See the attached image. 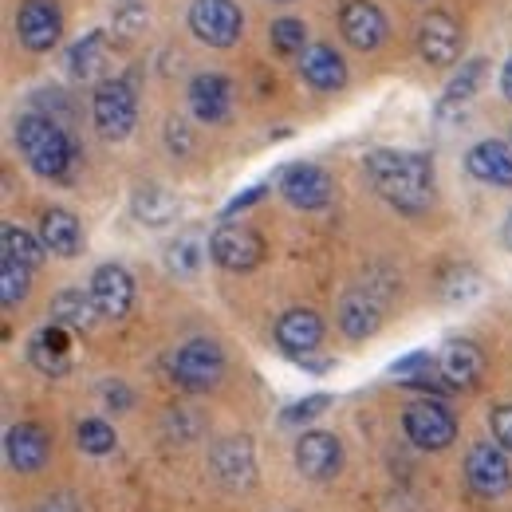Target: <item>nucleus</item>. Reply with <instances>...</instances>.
Returning a JSON list of instances; mask_svg holds the SVG:
<instances>
[{
    "instance_id": "nucleus-2",
    "label": "nucleus",
    "mask_w": 512,
    "mask_h": 512,
    "mask_svg": "<svg viewBox=\"0 0 512 512\" xmlns=\"http://www.w3.org/2000/svg\"><path fill=\"white\" fill-rule=\"evenodd\" d=\"M16 146L40 178H64L75 162V146L67 130L48 115H24L16 123Z\"/></svg>"
},
{
    "instance_id": "nucleus-35",
    "label": "nucleus",
    "mask_w": 512,
    "mask_h": 512,
    "mask_svg": "<svg viewBox=\"0 0 512 512\" xmlns=\"http://www.w3.org/2000/svg\"><path fill=\"white\" fill-rule=\"evenodd\" d=\"M331 406V398L327 394H312V398H304V402H296L288 414H284V422L288 426H296V422H308V418H316V414H323Z\"/></svg>"
},
{
    "instance_id": "nucleus-25",
    "label": "nucleus",
    "mask_w": 512,
    "mask_h": 512,
    "mask_svg": "<svg viewBox=\"0 0 512 512\" xmlns=\"http://www.w3.org/2000/svg\"><path fill=\"white\" fill-rule=\"evenodd\" d=\"M130 209H134V217L142 221V225H150V229H162V225H170L174 217H178V197L170 190H162V186H138L134 190V201H130Z\"/></svg>"
},
{
    "instance_id": "nucleus-6",
    "label": "nucleus",
    "mask_w": 512,
    "mask_h": 512,
    "mask_svg": "<svg viewBox=\"0 0 512 512\" xmlns=\"http://www.w3.org/2000/svg\"><path fill=\"white\" fill-rule=\"evenodd\" d=\"M209 256L229 268V272H253L256 264L264 260V237L256 233L253 225H237V221H225L213 229L209 237Z\"/></svg>"
},
{
    "instance_id": "nucleus-7",
    "label": "nucleus",
    "mask_w": 512,
    "mask_h": 512,
    "mask_svg": "<svg viewBox=\"0 0 512 512\" xmlns=\"http://www.w3.org/2000/svg\"><path fill=\"white\" fill-rule=\"evenodd\" d=\"M505 453L509 449L501 446V442H477V446L469 449V457H465V481H469L473 493H481V497L509 493L512 469Z\"/></svg>"
},
{
    "instance_id": "nucleus-37",
    "label": "nucleus",
    "mask_w": 512,
    "mask_h": 512,
    "mask_svg": "<svg viewBox=\"0 0 512 512\" xmlns=\"http://www.w3.org/2000/svg\"><path fill=\"white\" fill-rule=\"evenodd\" d=\"M489 426H493V438L512 453V406H497L489 414Z\"/></svg>"
},
{
    "instance_id": "nucleus-23",
    "label": "nucleus",
    "mask_w": 512,
    "mask_h": 512,
    "mask_svg": "<svg viewBox=\"0 0 512 512\" xmlns=\"http://www.w3.org/2000/svg\"><path fill=\"white\" fill-rule=\"evenodd\" d=\"M40 241H44L48 253L79 256V249H83V229H79L75 213H67V209H48L44 221H40Z\"/></svg>"
},
{
    "instance_id": "nucleus-28",
    "label": "nucleus",
    "mask_w": 512,
    "mask_h": 512,
    "mask_svg": "<svg viewBox=\"0 0 512 512\" xmlns=\"http://www.w3.org/2000/svg\"><path fill=\"white\" fill-rule=\"evenodd\" d=\"M0 241H4V256H12V260H20V264H28V268H36L40 260H44V241H36L32 233H24L20 225H4L0 229Z\"/></svg>"
},
{
    "instance_id": "nucleus-3",
    "label": "nucleus",
    "mask_w": 512,
    "mask_h": 512,
    "mask_svg": "<svg viewBox=\"0 0 512 512\" xmlns=\"http://www.w3.org/2000/svg\"><path fill=\"white\" fill-rule=\"evenodd\" d=\"M91 115H95V127L107 142H123L130 138V130L138 123V103H134V91L123 79H103L95 87V99H91Z\"/></svg>"
},
{
    "instance_id": "nucleus-33",
    "label": "nucleus",
    "mask_w": 512,
    "mask_h": 512,
    "mask_svg": "<svg viewBox=\"0 0 512 512\" xmlns=\"http://www.w3.org/2000/svg\"><path fill=\"white\" fill-rule=\"evenodd\" d=\"M268 40H272V48L280 52V56H304V44H308V28L300 24V20H276L272 28H268Z\"/></svg>"
},
{
    "instance_id": "nucleus-36",
    "label": "nucleus",
    "mask_w": 512,
    "mask_h": 512,
    "mask_svg": "<svg viewBox=\"0 0 512 512\" xmlns=\"http://www.w3.org/2000/svg\"><path fill=\"white\" fill-rule=\"evenodd\" d=\"M166 146H170L178 158L193 150V134H190V127H186L182 119H170V123H166Z\"/></svg>"
},
{
    "instance_id": "nucleus-10",
    "label": "nucleus",
    "mask_w": 512,
    "mask_h": 512,
    "mask_svg": "<svg viewBox=\"0 0 512 512\" xmlns=\"http://www.w3.org/2000/svg\"><path fill=\"white\" fill-rule=\"evenodd\" d=\"M60 8L56 0H24L16 12V36L28 52H48L60 40Z\"/></svg>"
},
{
    "instance_id": "nucleus-9",
    "label": "nucleus",
    "mask_w": 512,
    "mask_h": 512,
    "mask_svg": "<svg viewBox=\"0 0 512 512\" xmlns=\"http://www.w3.org/2000/svg\"><path fill=\"white\" fill-rule=\"evenodd\" d=\"M209 469L225 489H249L256 481V453L249 438H221L209 449Z\"/></svg>"
},
{
    "instance_id": "nucleus-8",
    "label": "nucleus",
    "mask_w": 512,
    "mask_h": 512,
    "mask_svg": "<svg viewBox=\"0 0 512 512\" xmlns=\"http://www.w3.org/2000/svg\"><path fill=\"white\" fill-rule=\"evenodd\" d=\"M402 430L418 449H446L457 438V422L442 402H414L402 414Z\"/></svg>"
},
{
    "instance_id": "nucleus-4",
    "label": "nucleus",
    "mask_w": 512,
    "mask_h": 512,
    "mask_svg": "<svg viewBox=\"0 0 512 512\" xmlns=\"http://www.w3.org/2000/svg\"><path fill=\"white\" fill-rule=\"evenodd\" d=\"M225 375V355L213 339H190L170 355V379L186 390H209Z\"/></svg>"
},
{
    "instance_id": "nucleus-20",
    "label": "nucleus",
    "mask_w": 512,
    "mask_h": 512,
    "mask_svg": "<svg viewBox=\"0 0 512 512\" xmlns=\"http://www.w3.org/2000/svg\"><path fill=\"white\" fill-rule=\"evenodd\" d=\"M28 359H32L36 371H44V375H52V379L67 375V371H71V331L60 327V323L44 327V331L28 343Z\"/></svg>"
},
{
    "instance_id": "nucleus-40",
    "label": "nucleus",
    "mask_w": 512,
    "mask_h": 512,
    "mask_svg": "<svg viewBox=\"0 0 512 512\" xmlns=\"http://www.w3.org/2000/svg\"><path fill=\"white\" fill-rule=\"evenodd\" d=\"M276 4H284V0H276Z\"/></svg>"
},
{
    "instance_id": "nucleus-16",
    "label": "nucleus",
    "mask_w": 512,
    "mask_h": 512,
    "mask_svg": "<svg viewBox=\"0 0 512 512\" xmlns=\"http://www.w3.org/2000/svg\"><path fill=\"white\" fill-rule=\"evenodd\" d=\"M280 190H284V197H288L296 209H323V205L331 201V178H327V170H320V166L300 162V166H292V170L284 174Z\"/></svg>"
},
{
    "instance_id": "nucleus-30",
    "label": "nucleus",
    "mask_w": 512,
    "mask_h": 512,
    "mask_svg": "<svg viewBox=\"0 0 512 512\" xmlns=\"http://www.w3.org/2000/svg\"><path fill=\"white\" fill-rule=\"evenodd\" d=\"M481 79H485V60H469V64H461V71H457V75L449 79L442 107H457V103H469V99L477 95Z\"/></svg>"
},
{
    "instance_id": "nucleus-1",
    "label": "nucleus",
    "mask_w": 512,
    "mask_h": 512,
    "mask_svg": "<svg viewBox=\"0 0 512 512\" xmlns=\"http://www.w3.org/2000/svg\"><path fill=\"white\" fill-rule=\"evenodd\" d=\"M367 178L398 213H426L434 201V158L422 150H371Z\"/></svg>"
},
{
    "instance_id": "nucleus-18",
    "label": "nucleus",
    "mask_w": 512,
    "mask_h": 512,
    "mask_svg": "<svg viewBox=\"0 0 512 512\" xmlns=\"http://www.w3.org/2000/svg\"><path fill=\"white\" fill-rule=\"evenodd\" d=\"M276 343L288 355H312L323 343V320L308 308H292L276 320Z\"/></svg>"
},
{
    "instance_id": "nucleus-17",
    "label": "nucleus",
    "mask_w": 512,
    "mask_h": 512,
    "mask_svg": "<svg viewBox=\"0 0 512 512\" xmlns=\"http://www.w3.org/2000/svg\"><path fill=\"white\" fill-rule=\"evenodd\" d=\"M465 170L485 186H512V146L485 138L465 154Z\"/></svg>"
},
{
    "instance_id": "nucleus-14",
    "label": "nucleus",
    "mask_w": 512,
    "mask_h": 512,
    "mask_svg": "<svg viewBox=\"0 0 512 512\" xmlns=\"http://www.w3.org/2000/svg\"><path fill=\"white\" fill-rule=\"evenodd\" d=\"M343 465V446L335 434H323V430H312L296 442V469L308 477V481H327L335 477Z\"/></svg>"
},
{
    "instance_id": "nucleus-31",
    "label": "nucleus",
    "mask_w": 512,
    "mask_h": 512,
    "mask_svg": "<svg viewBox=\"0 0 512 512\" xmlns=\"http://www.w3.org/2000/svg\"><path fill=\"white\" fill-rule=\"evenodd\" d=\"M205 253H209V245L201 241V233H197V229H190V233H182V237L170 245V268H174V272H182V276H190V272L201 268V256Z\"/></svg>"
},
{
    "instance_id": "nucleus-22",
    "label": "nucleus",
    "mask_w": 512,
    "mask_h": 512,
    "mask_svg": "<svg viewBox=\"0 0 512 512\" xmlns=\"http://www.w3.org/2000/svg\"><path fill=\"white\" fill-rule=\"evenodd\" d=\"M300 75H304L316 91H339V87L347 83V67L339 60V52L327 48V44H316V48H308V52L300 56Z\"/></svg>"
},
{
    "instance_id": "nucleus-32",
    "label": "nucleus",
    "mask_w": 512,
    "mask_h": 512,
    "mask_svg": "<svg viewBox=\"0 0 512 512\" xmlns=\"http://www.w3.org/2000/svg\"><path fill=\"white\" fill-rule=\"evenodd\" d=\"M75 442L83 453H95V457H103V453H111L115 449V430L103 422V418H87V422H79V430H75Z\"/></svg>"
},
{
    "instance_id": "nucleus-5",
    "label": "nucleus",
    "mask_w": 512,
    "mask_h": 512,
    "mask_svg": "<svg viewBox=\"0 0 512 512\" xmlns=\"http://www.w3.org/2000/svg\"><path fill=\"white\" fill-rule=\"evenodd\" d=\"M190 28L193 36L209 48H233L241 40L245 16L233 0H193L190 4Z\"/></svg>"
},
{
    "instance_id": "nucleus-21",
    "label": "nucleus",
    "mask_w": 512,
    "mask_h": 512,
    "mask_svg": "<svg viewBox=\"0 0 512 512\" xmlns=\"http://www.w3.org/2000/svg\"><path fill=\"white\" fill-rule=\"evenodd\" d=\"M4 449H8V461L16 473H40L48 461V434L36 422H20L8 430Z\"/></svg>"
},
{
    "instance_id": "nucleus-39",
    "label": "nucleus",
    "mask_w": 512,
    "mask_h": 512,
    "mask_svg": "<svg viewBox=\"0 0 512 512\" xmlns=\"http://www.w3.org/2000/svg\"><path fill=\"white\" fill-rule=\"evenodd\" d=\"M505 245L512 249V213H509V221H505Z\"/></svg>"
},
{
    "instance_id": "nucleus-26",
    "label": "nucleus",
    "mask_w": 512,
    "mask_h": 512,
    "mask_svg": "<svg viewBox=\"0 0 512 512\" xmlns=\"http://www.w3.org/2000/svg\"><path fill=\"white\" fill-rule=\"evenodd\" d=\"M95 296H83L79 288H64L56 300H52V323H60L67 331H91L95 327Z\"/></svg>"
},
{
    "instance_id": "nucleus-29",
    "label": "nucleus",
    "mask_w": 512,
    "mask_h": 512,
    "mask_svg": "<svg viewBox=\"0 0 512 512\" xmlns=\"http://www.w3.org/2000/svg\"><path fill=\"white\" fill-rule=\"evenodd\" d=\"M28 280H32V268L28 264H20L12 256L0 260V300H4V308H16L28 296Z\"/></svg>"
},
{
    "instance_id": "nucleus-27",
    "label": "nucleus",
    "mask_w": 512,
    "mask_h": 512,
    "mask_svg": "<svg viewBox=\"0 0 512 512\" xmlns=\"http://www.w3.org/2000/svg\"><path fill=\"white\" fill-rule=\"evenodd\" d=\"M103 60H107V36H103V32H91V36L79 40V44L71 48V56H67L75 79H95Z\"/></svg>"
},
{
    "instance_id": "nucleus-38",
    "label": "nucleus",
    "mask_w": 512,
    "mask_h": 512,
    "mask_svg": "<svg viewBox=\"0 0 512 512\" xmlns=\"http://www.w3.org/2000/svg\"><path fill=\"white\" fill-rule=\"evenodd\" d=\"M501 91H505V99L512 103V60L505 64V71H501Z\"/></svg>"
},
{
    "instance_id": "nucleus-24",
    "label": "nucleus",
    "mask_w": 512,
    "mask_h": 512,
    "mask_svg": "<svg viewBox=\"0 0 512 512\" xmlns=\"http://www.w3.org/2000/svg\"><path fill=\"white\" fill-rule=\"evenodd\" d=\"M481 371H485V359H481V351L473 343L453 339L446 351H442V375H446L449 386H457V390L461 386H477Z\"/></svg>"
},
{
    "instance_id": "nucleus-34",
    "label": "nucleus",
    "mask_w": 512,
    "mask_h": 512,
    "mask_svg": "<svg viewBox=\"0 0 512 512\" xmlns=\"http://www.w3.org/2000/svg\"><path fill=\"white\" fill-rule=\"evenodd\" d=\"M142 24H146V8H142L138 0H123L119 12H115V32L130 40L134 32H142Z\"/></svg>"
},
{
    "instance_id": "nucleus-11",
    "label": "nucleus",
    "mask_w": 512,
    "mask_h": 512,
    "mask_svg": "<svg viewBox=\"0 0 512 512\" xmlns=\"http://www.w3.org/2000/svg\"><path fill=\"white\" fill-rule=\"evenodd\" d=\"M461 28H457V20L446 16V12H430L422 24H418V52H422V60L426 64H438V67H449L461 60Z\"/></svg>"
},
{
    "instance_id": "nucleus-13",
    "label": "nucleus",
    "mask_w": 512,
    "mask_h": 512,
    "mask_svg": "<svg viewBox=\"0 0 512 512\" xmlns=\"http://www.w3.org/2000/svg\"><path fill=\"white\" fill-rule=\"evenodd\" d=\"M91 296H95L99 316L123 320L130 312V304H134V280H130V272L123 264H103L91 276Z\"/></svg>"
},
{
    "instance_id": "nucleus-12",
    "label": "nucleus",
    "mask_w": 512,
    "mask_h": 512,
    "mask_svg": "<svg viewBox=\"0 0 512 512\" xmlns=\"http://www.w3.org/2000/svg\"><path fill=\"white\" fill-rule=\"evenodd\" d=\"M339 28H343V40L359 52H375L386 40V16L371 0H347L339 12Z\"/></svg>"
},
{
    "instance_id": "nucleus-19",
    "label": "nucleus",
    "mask_w": 512,
    "mask_h": 512,
    "mask_svg": "<svg viewBox=\"0 0 512 512\" xmlns=\"http://www.w3.org/2000/svg\"><path fill=\"white\" fill-rule=\"evenodd\" d=\"M190 107L201 123H225L229 107H233V87L225 75L205 71L190 83Z\"/></svg>"
},
{
    "instance_id": "nucleus-15",
    "label": "nucleus",
    "mask_w": 512,
    "mask_h": 512,
    "mask_svg": "<svg viewBox=\"0 0 512 512\" xmlns=\"http://www.w3.org/2000/svg\"><path fill=\"white\" fill-rule=\"evenodd\" d=\"M383 323V300L375 296V288H351L343 300H339V327L347 339H367L375 335Z\"/></svg>"
}]
</instances>
